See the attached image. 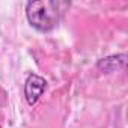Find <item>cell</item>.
<instances>
[{
    "mask_svg": "<svg viewBox=\"0 0 128 128\" xmlns=\"http://www.w3.org/2000/svg\"><path fill=\"white\" fill-rule=\"evenodd\" d=\"M65 3L51 2V0H38V2H29L26 6V17L32 27L39 32H50L53 30L62 15V8Z\"/></svg>",
    "mask_w": 128,
    "mask_h": 128,
    "instance_id": "obj_1",
    "label": "cell"
},
{
    "mask_svg": "<svg viewBox=\"0 0 128 128\" xmlns=\"http://www.w3.org/2000/svg\"><path fill=\"white\" fill-rule=\"evenodd\" d=\"M45 89H47V82L36 74H30L24 83V96H26L27 104L29 106L36 104L38 100L45 92Z\"/></svg>",
    "mask_w": 128,
    "mask_h": 128,
    "instance_id": "obj_2",
    "label": "cell"
},
{
    "mask_svg": "<svg viewBox=\"0 0 128 128\" xmlns=\"http://www.w3.org/2000/svg\"><path fill=\"white\" fill-rule=\"evenodd\" d=\"M125 62H126V56L125 54H118V56H108V57H104L98 62V70H101L102 72H114V71H119V70H124L125 68Z\"/></svg>",
    "mask_w": 128,
    "mask_h": 128,
    "instance_id": "obj_3",
    "label": "cell"
}]
</instances>
